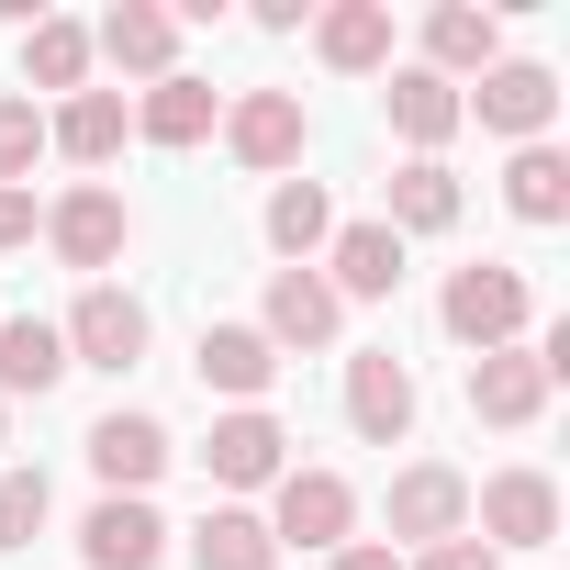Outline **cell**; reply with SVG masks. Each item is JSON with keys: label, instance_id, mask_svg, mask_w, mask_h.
<instances>
[{"label": "cell", "instance_id": "obj_1", "mask_svg": "<svg viewBox=\"0 0 570 570\" xmlns=\"http://www.w3.org/2000/svg\"><path fill=\"white\" fill-rule=\"evenodd\" d=\"M436 314H448V336H459L470 358H492V347H514V336H525V279L481 257V268H459V279H448V303H436Z\"/></svg>", "mask_w": 570, "mask_h": 570}, {"label": "cell", "instance_id": "obj_2", "mask_svg": "<svg viewBox=\"0 0 570 570\" xmlns=\"http://www.w3.org/2000/svg\"><path fill=\"white\" fill-rule=\"evenodd\" d=\"M347 525H358V492H347L336 470H279L268 548H314V559H336V548H347Z\"/></svg>", "mask_w": 570, "mask_h": 570}, {"label": "cell", "instance_id": "obj_3", "mask_svg": "<svg viewBox=\"0 0 570 570\" xmlns=\"http://www.w3.org/2000/svg\"><path fill=\"white\" fill-rule=\"evenodd\" d=\"M57 336H68V370H112V381H124V370L146 358V303H135V292H112V279H90L79 314H68Z\"/></svg>", "mask_w": 570, "mask_h": 570}, {"label": "cell", "instance_id": "obj_4", "mask_svg": "<svg viewBox=\"0 0 570 570\" xmlns=\"http://www.w3.org/2000/svg\"><path fill=\"white\" fill-rule=\"evenodd\" d=\"M448 537H470V481L436 470V459H414L392 481V537L381 548H448Z\"/></svg>", "mask_w": 570, "mask_h": 570}, {"label": "cell", "instance_id": "obj_5", "mask_svg": "<svg viewBox=\"0 0 570 570\" xmlns=\"http://www.w3.org/2000/svg\"><path fill=\"white\" fill-rule=\"evenodd\" d=\"M470 112H481L492 135H525V146H537V135H548V112H559V79H548V68H525V57H492V68H481V90L459 101V124H470Z\"/></svg>", "mask_w": 570, "mask_h": 570}, {"label": "cell", "instance_id": "obj_6", "mask_svg": "<svg viewBox=\"0 0 570 570\" xmlns=\"http://www.w3.org/2000/svg\"><path fill=\"white\" fill-rule=\"evenodd\" d=\"M347 425H358L370 448H403V436H414V370H403L392 347H358V358H347Z\"/></svg>", "mask_w": 570, "mask_h": 570}, {"label": "cell", "instance_id": "obj_7", "mask_svg": "<svg viewBox=\"0 0 570 570\" xmlns=\"http://www.w3.org/2000/svg\"><path fill=\"white\" fill-rule=\"evenodd\" d=\"M79 559H90V570H157V559H168L157 503H146V492H101L90 525H79Z\"/></svg>", "mask_w": 570, "mask_h": 570}, {"label": "cell", "instance_id": "obj_8", "mask_svg": "<svg viewBox=\"0 0 570 570\" xmlns=\"http://www.w3.org/2000/svg\"><path fill=\"white\" fill-rule=\"evenodd\" d=\"M481 537L492 548H548L559 537V481L548 470H492L481 481Z\"/></svg>", "mask_w": 570, "mask_h": 570}, {"label": "cell", "instance_id": "obj_9", "mask_svg": "<svg viewBox=\"0 0 570 570\" xmlns=\"http://www.w3.org/2000/svg\"><path fill=\"white\" fill-rule=\"evenodd\" d=\"M325 268H336V279H325L336 303H392V292H403V235H392V224H336V235H325Z\"/></svg>", "mask_w": 570, "mask_h": 570}, {"label": "cell", "instance_id": "obj_10", "mask_svg": "<svg viewBox=\"0 0 570 570\" xmlns=\"http://www.w3.org/2000/svg\"><path fill=\"white\" fill-rule=\"evenodd\" d=\"M279 448H292V436H279V414H257V403H235L213 436H202V470L224 481V492H257V481H279Z\"/></svg>", "mask_w": 570, "mask_h": 570}, {"label": "cell", "instance_id": "obj_11", "mask_svg": "<svg viewBox=\"0 0 570 570\" xmlns=\"http://www.w3.org/2000/svg\"><path fill=\"white\" fill-rule=\"evenodd\" d=\"M124 235H135V213H124L101 179H90V190H68V202L46 213V246H57L68 268H112V257H124Z\"/></svg>", "mask_w": 570, "mask_h": 570}, {"label": "cell", "instance_id": "obj_12", "mask_svg": "<svg viewBox=\"0 0 570 570\" xmlns=\"http://www.w3.org/2000/svg\"><path fill=\"white\" fill-rule=\"evenodd\" d=\"M470 414H481V425H537V414H548V358H537V347L470 358Z\"/></svg>", "mask_w": 570, "mask_h": 570}, {"label": "cell", "instance_id": "obj_13", "mask_svg": "<svg viewBox=\"0 0 570 570\" xmlns=\"http://www.w3.org/2000/svg\"><path fill=\"white\" fill-rule=\"evenodd\" d=\"M303 135H314V124H303V90H246V101L224 112V146H235L246 168H292Z\"/></svg>", "mask_w": 570, "mask_h": 570}, {"label": "cell", "instance_id": "obj_14", "mask_svg": "<svg viewBox=\"0 0 570 570\" xmlns=\"http://www.w3.org/2000/svg\"><path fill=\"white\" fill-rule=\"evenodd\" d=\"M168 459H179V448H168V425H157V414H101V425H90V470H101L112 492H146Z\"/></svg>", "mask_w": 570, "mask_h": 570}, {"label": "cell", "instance_id": "obj_15", "mask_svg": "<svg viewBox=\"0 0 570 570\" xmlns=\"http://www.w3.org/2000/svg\"><path fill=\"white\" fill-rule=\"evenodd\" d=\"M336 314H347V303L325 292L314 268H279V279H268V325H257V336H268V347H325Z\"/></svg>", "mask_w": 570, "mask_h": 570}, {"label": "cell", "instance_id": "obj_16", "mask_svg": "<svg viewBox=\"0 0 570 570\" xmlns=\"http://www.w3.org/2000/svg\"><path fill=\"white\" fill-rule=\"evenodd\" d=\"M279 381V347L257 336V325H202V392H235V403H257Z\"/></svg>", "mask_w": 570, "mask_h": 570}, {"label": "cell", "instance_id": "obj_17", "mask_svg": "<svg viewBox=\"0 0 570 570\" xmlns=\"http://www.w3.org/2000/svg\"><path fill=\"white\" fill-rule=\"evenodd\" d=\"M68 381V336L46 314H0V403L12 392H57Z\"/></svg>", "mask_w": 570, "mask_h": 570}, {"label": "cell", "instance_id": "obj_18", "mask_svg": "<svg viewBox=\"0 0 570 570\" xmlns=\"http://www.w3.org/2000/svg\"><path fill=\"white\" fill-rule=\"evenodd\" d=\"M90 46H101L112 68H135V79H168V57H179V23L157 12V0H124V12H112Z\"/></svg>", "mask_w": 570, "mask_h": 570}, {"label": "cell", "instance_id": "obj_19", "mask_svg": "<svg viewBox=\"0 0 570 570\" xmlns=\"http://www.w3.org/2000/svg\"><path fill=\"white\" fill-rule=\"evenodd\" d=\"M381 101H392V135H403V146H448V135H459V90H448L436 68H392Z\"/></svg>", "mask_w": 570, "mask_h": 570}, {"label": "cell", "instance_id": "obj_20", "mask_svg": "<svg viewBox=\"0 0 570 570\" xmlns=\"http://www.w3.org/2000/svg\"><path fill=\"white\" fill-rule=\"evenodd\" d=\"M190 559H202V570H268L279 548H268V514H246V503H202Z\"/></svg>", "mask_w": 570, "mask_h": 570}, {"label": "cell", "instance_id": "obj_21", "mask_svg": "<svg viewBox=\"0 0 570 570\" xmlns=\"http://www.w3.org/2000/svg\"><path fill=\"white\" fill-rule=\"evenodd\" d=\"M314 46H325V68H347V79H370V68L392 57V12H381V0H336V12L314 23Z\"/></svg>", "mask_w": 570, "mask_h": 570}, {"label": "cell", "instance_id": "obj_22", "mask_svg": "<svg viewBox=\"0 0 570 570\" xmlns=\"http://www.w3.org/2000/svg\"><path fill=\"white\" fill-rule=\"evenodd\" d=\"M135 135H146V146H202V135H213V90L168 68V79L135 101Z\"/></svg>", "mask_w": 570, "mask_h": 570}, {"label": "cell", "instance_id": "obj_23", "mask_svg": "<svg viewBox=\"0 0 570 570\" xmlns=\"http://www.w3.org/2000/svg\"><path fill=\"white\" fill-rule=\"evenodd\" d=\"M459 224V179L436 157H403L392 168V235H448Z\"/></svg>", "mask_w": 570, "mask_h": 570}, {"label": "cell", "instance_id": "obj_24", "mask_svg": "<svg viewBox=\"0 0 570 570\" xmlns=\"http://www.w3.org/2000/svg\"><path fill=\"white\" fill-rule=\"evenodd\" d=\"M492 46H503V23H492V12H470V0L425 12V57H436V79H448V90H459V68H492Z\"/></svg>", "mask_w": 570, "mask_h": 570}, {"label": "cell", "instance_id": "obj_25", "mask_svg": "<svg viewBox=\"0 0 570 570\" xmlns=\"http://www.w3.org/2000/svg\"><path fill=\"white\" fill-rule=\"evenodd\" d=\"M23 79H35V90H79V79H90V35L57 23V12H35V23H23Z\"/></svg>", "mask_w": 570, "mask_h": 570}, {"label": "cell", "instance_id": "obj_26", "mask_svg": "<svg viewBox=\"0 0 570 570\" xmlns=\"http://www.w3.org/2000/svg\"><path fill=\"white\" fill-rule=\"evenodd\" d=\"M46 146H68L79 168H101V157H124V101L112 90H79L57 124H46Z\"/></svg>", "mask_w": 570, "mask_h": 570}, {"label": "cell", "instance_id": "obj_27", "mask_svg": "<svg viewBox=\"0 0 570 570\" xmlns=\"http://www.w3.org/2000/svg\"><path fill=\"white\" fill-rule=\"evenodd\" d=\"M325 235H336V202H325L314 179H279V190H268V246H279V257H314Z\"/></svg>", "mask_w": 570, "mask_h": 570}, {"label": "cell", "instance_id": "obj_28", "mask_svg": "<svg viewBox=\"0 0 570 570\" xmlns=\"http://www.w3.org/2000/svg\"><path fill=\"white\" fill-rule=\"evenodd\" d=\"M503 202H514L525 224H559V213H570V157H559V146H525V157L503 168Z\"/></svg>", "mask_w": 570, "mask_h": 570}, {"label": "cell", "instance_id": "obj_29", "mask_svg": "<svg viewBox=\"0 0 570 570\" xmlns=\"http://www.w3.org/2000/svg\"><path fill=\"white\" fill-rule=\"evenodd\" d=\"M35 157H46V112L35 101H0V190H23Z\"/></svg>", "mask_w": 570, "mask_h": 570}, {"label": "cell", "instance_id": "obj_30", "mask_svg": "<svg viewBox=\"0 0 570 570\" xmlns=\"http://www.w3.org/2000/svg\"><path fill=\"white\" fill-rule=\"evenodd\" d=\"M46 537V470H0V548Z\"/></svg>", "mask_w": 570, "mask_h": 570}, {"label": "cell", "instance_id": "obj_31", "mask_svg": "<svg viewBox=\"0 0 570 570\" xmlns=\"http://www.w3.org/2000/svg\"><path fill=\"white\" fill-rule=\"evenodd\" d=\"M414 570H503V559H492V548H481V537H448V548H425V559H414Z\"/></svg>", "mask_w": 570, "mask_h": 570}, {"label": "cell", "instance_id": "obj_32", "mask_svg": "<svg viewBox=\"0 0 570 570\" xmlns=\"http://www.w3.org/2000/svg\"><path fill=\"white\" fill-rule=\"evenodd\" d=\"M325 570H403V548H381V537H347Z\"/></svg>", "mask_w": 570, "mask_h": 570}, {"label": "cell", "instance_id": "obj_33", "mask_svg": "<svg viewBox=\"0 0 570 570\" xmlns=\"http://www.w3.org/2000/svg\"><path fill=\"white\" fill-rule=\"evenodd\" d=\"M35 235V190H0V246H23Z\"/></svg>", "mask_w": 570, "mask_h": 570}]
</instances>
